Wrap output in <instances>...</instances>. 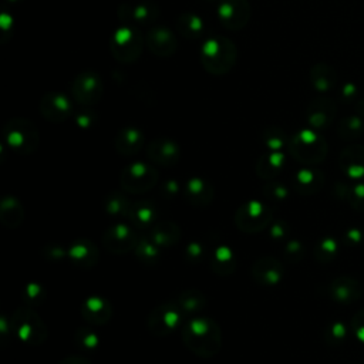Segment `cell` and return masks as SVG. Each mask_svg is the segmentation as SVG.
<instances>
[{
    "label": "cell",
    "mask_w": 364,
    "mask_h": 364,
    "mask_svg": "<svg viewBox=\"0 0 364 364\" xmlns=\"http://www.w3.org/2000/svg\"><path fill=\"white\" fill-rule=\"evenodd\" d=\"M183 313L176 301L162 303L156 306L148 318V327L152 334L165 337L173 333L182 323Z\"/></svg>",
    "instance_id": "ba28073f"
},
{
    "label": "cell",
    "mask_w": 364,
    "mask_h": 364,
    "mask_svg": "<svg viewBox=\"0 0 364 364\" xmlns=\"http://www.w3.org/2000/svg\"><path fill=\"white\" fill-rule=\"evenodd\" d=\"M353 97H357V88H355L354 84L348 82V84H346V85L343 87V90H341V98H343L344 101H350Z\"/></svg>",
    "instance_id": "ee69618b"
},
{
    "label": "cell",
    "mask_w": 364,
    "mask_h": 364,
    "mask_svg": "<svg viewBox=\"0 0 364 364\" xmlns=\"http://www.w3.org/2000/svg\"><path fill=\"white\" fill-rule=\"evenodd\" d=\"M185 346L199 357H213L220 348V330L208 317H193L182 327Z\"/></svg>",
    "instance_id": "6da1fadb"
},
{
    "label": "cell",
    "mask_w": 364,
    "mask_h": 364,
    "mask_svg": "<svg viewBox=\"0 0 364 364\" xmlns=\"http://www.w3.org/2000/svg\"><path fill=\"white\" fill-rule=\"evenodd\" d=\"M145 138L144 134L135 128V127H124L122 129L118 131L115 139H114V146L118 154L131 156L144 146Z\"/></svg>",
    "instance_id": "d6986e66"
},
{
    "label": "cell",
    "mask_w": 364,
    "mask_h": 364,
    "mask_svg": "<svg viewBox=\"0 0 364 364\" xmlns=\"http://www.w3.org/2000/svg\"><path fill=\"white\" fill-rule=\"evenodd\" d=\"M111 314V303L101 296L88 297L81 306V316L87 323L91 324H105L109 320Z\"/></svg>",
    "instance_id": "ac0fdd59"
},
{
    "label": "cell",
    "mask_w": 364,
    "mask_h": 364,
    "mask_svg": "<svg viewBox=\"0 0 364 364\" xmlns=\"http://www.w3.org/2000/svg\"><path fill=\"white\" fill-rule=\"evenodd\" d=\"M148 158L158 165L162 166H172L179 161L181 149L178 144L169 138L161 136L155 138L148 145Z\"/></svg>",
    "instance_id": "2e32d148"
},
{
    "label": "cell",
    "mask_w": 364,
    "mask_h": 364,
    "mask_svg": "<svg viewBox=\"0 0 364 364\" xmlns=\"http://www.w3.org/2000/svg\"><path fill=\"white\" fill-rule=\"evenodd\" d=\"M262 139H263V144H264L269 149H272V151H279V149L283 148L286 144H289L284 131L280 129L279 127H273V125L263 129Z\"/></svg>",
    "instance_id": "e575fe53"
},
{
    "label": "cell",
    "mask_w": 364,
    "mask_h": 364,
    "mask_svg": "<svg viewBox=\"0 0 364 364\" xmlns=\"http://www.w3.org/2000/svg\"><path fill=\"white\" fill-rule=\"evenodd\" d=\"M318 257L320 259H327V257H333V253L336 252L337 246H336V242H333L331 239H326L323 240L320 245H318Z\"/></svg>",
    "instance_id": "60d3db41"
},
{
    "label": "cell",
    "mask_w": 364,
    "mask_h": 364,
    "mask_svg": "<svg viewBox=\"0 0 364 364\" xmlns=\"http://www.w3.org/2000/svg\"><path fill=\"white\" fill-rule=\"evenodd\" d=\"M13 36V16L3 9L0 16V41L7 43Z\"/></svg>",
    "instance_id": "f35d334b"
},
{
    "label": "cell",
    "mask_w": 364,
    "mask_h": 364,
    "mask_svg": "<svg viewBox=\"0 0 364 364\" xmlns=\"http://www.w3.org/2000/svg\"><path fill=\"white\" fill-rule=\"evenodd\" d=\"M23 297L26 299L27 304H40V303H43V299L46 297V291L41 286L31 283L23 290Z\"/></svg>",
    "instance_id": "74e56055"
},
{
    "label": "cell",
    "mask_w": 364,
    "mask_h": 364,
    "mask_svg": "<svg viewBox=\"0 0 364 364\" xmlns=\"http://www.w3.org/2000/svg\"><path fill=\"white\" fill-rule=\"evenodd\" d=\"M236 259L232 250L226 246H219L215 253H213V260H212V267L215 272L219 274H228L235 269Z\"/></svg>",
    "instance_id": "836d02e7"
},
{
    "label": "cell",
    "mask_w": 364,
    "mask_h": 364,
    "mask_svg": "<svg viewBox=\"0 0 364 364\" xmlns=\"http://www.w3.org/2000/svg\"><path fill=\"white\" fill-rule=\"evenodd\" d=\"M340 166L343 172L351 178L364 176V146L353 145L346 148L340 155Z\"/></svg>",
    "instance_id": "44dd1931"
},
{
    "label": "cell",
    "mask_w": 364,
    "mask_h": 364,
    "mask_svg": "<svg viewBox=\"0 0 364 364\" xmlns=\"http://www.w3.org/2000/svg\"><path fill=\"white\" fill-rule=\"evenodd\" d=\"M3 139L18 155L33 154L40 142L37 127L27 118L14 117L3 127Z\"/></svg>",
    "instance_id": "277c9868"
},
{
    "label": "cell",
    "mask_w": 364,
    "mask_h": 364,
    "mask_svg": "<svg viewBox=\"0 0 364 364\" xmlns=\"http://www.w3.org/2000/svg\"><path fill=\"white\" fill-rule=\"evenodd\" d=\"M205 296L198 290H188L179 294L176 304L185 314H195L205 307Z\"/></svg>",
    "instance_id": "1f68e13d"
},
{
    "label": "cell",
    "mask_w": 364,
    "mask_h": 364,
    "mask_svg": "<svg viewBox=\"0 0 364 364\" xmlns=\"http://www.w3.org/2000/svg\"><path fill=\"white\" fill-rule=\"evenodd\" d=\"M144 46L145 37L136 26L122 24L112 33L109 38L111 54L114 60L121 64L135 63L141 57Z\"/></svg>",
    "instance_id": "3957f363"
},
{
    "label": "cell",
    "mask_w": 364,
    "mask_h": 364,
    "mask_svg": "<svg viewBox=\"0 0 364 364\" xmlns=\"http://www.w3.org/2000/svg\"><path fill=\"white\" fill-rule=\"evenodd\" d=\"M175 26H176V31L183 38H188V40H196V38L202 37L203 30H205L202 18L198 14L191 13V11L181 13L176 17Z\"/></svg>",
    "instance_id": "cb8c5ba5"
},
{
    "label": "cell",
    "mask_w": 364,
    "mask_h": 364,
    "mask_svg": "<svg viewBox=\"0 0 364 364\" xmlns=\"http://www.w3.org/2000/svg\"><path fill=\"white\" fill-rule=\"evenodd\" d=\"M158 255H159V246L154 243L151 239H145L136 245V256L146 263L156 260Z\"/></svg>",
    "instance_id": "8d00e7d4"
},
{
    "label": "cell",
    "mask_w": 364,
    "mask_h": 364,
    "mask_svg": "<svg viewBox=\"0 0 364 364\" xmlns=\"http://www.w3.org/2000/svg\"><path fill=\"white\" fill-rule=\"evenodd\" d=\"M1 223L7 228H16L21 223L23 208L16 198H4L0 206Z\"/></svg>",
    "instance_id": "4316f807"
},
{
    "label": "cell",
    "mask_w": 364,
    "mask_h": 364,
    "mask_svg": "<svg viewBox=\"0 0 364 364\" xmlns=\"http://www.w3.org/2000/svg\"><path fill=\"white\" fill-rule=\"evenodd\" d=\"M351 203L354 205L355 200L358 202L357 208L358 209H364V185H358V186H354L353 189V196H351Z\"/></svg>",
    "instance_id": "7bdbcfd3"
},
{
    "label": "cell",
    "mask_w": 364,
    "mask_h": 364,
    "mask_svg": "<svg viewBox=\"0 0 364 364\" xmlns=\"http://www.w3.org/2000/svg\"><path fill=\"white\" fill-rule=\"evenodd\" d=\"M289 152L301 164L313 165L324 159L327 144L321 135L313 129H301L289 139Z\"/></svg>",
    "instance_id": "5b68a950"
},
{
    "label": "cell",
    "mask_w": 364,
    "mask_h": 364,
    "mask_svg": "<svg viewBox=\"0 0 364 364\" xmlns=\"http://www.w3.org/2000/svg\"><path fill=\"white\" fill-rule=\"evenodd\" d=\"M272 219V210L259 200L245 203L235 216L236 225L240 230L255 233L263 229Z\"/></svg>",
    "instance_id": "8fae6325"
},
{
    "label": "cell",
    "mask_w": 364,
    "mask_h": 364,
    "mask_svg": "<svg viewBox=\"0 0 364 364\" xmlns=\"http://www.w3.org/2000/svg\"><path fill=\"white\" fill-rule=\"evenodd\" d=\"M237 60V47L225 36H212L200 47V63L212 75L228 74Z\"/></svg>",
    "instance_id": "7a4b0ae2"
},
{
    "label": "cell",
    "mask_w": 364,
    "mask_h": 364,
    "mask_svg": "<svg viewBox=\"0 0 364 364\" xmlns=\"http://www.w3.org/2000/svg\"><path fill=\"white\" fill-rule=\"evenodd\" d=\"M11 330L21 343L28 346H38L46 338V326L37 313L28 307L17 309L11 316Z\"/></svg>",
    "instance_id": "8992f818"
},
{
    "label": "cell",
    "mask_w": 364,
    "mask_h": 364,
    "mask_svg": "<svg viewBox=\"0 0 364 364\" xmlns=\"http://www.w3.org/2000/svg\"><path fill=\"white\" fill-rule=\"evenodd\" d=\"M336 111H337V107L331 98H327V97L316 98L307 107V112H306L307 122L314 129L327 128L333 122Z\"/></svg>",
    "instance_id": "e0dca14e"
},
{
    "label": "cell",
    "mask_w": 364,
    "mask_h": 364,
    "mask_svg": "<svg viewBox=\"0 0 364 364\" xmlns=\"http://www.w3.org/2000/svg\"><path fill=\"white\" fill-rule=\"evenodd\" d=\"M105 209L109 215H128L129 213V205L127 199L118 193H112L107 198Z\"/></svg>",
    "instance_id": "d590c367"
},
{
    "label": "cell",
    "mask_w": 364,
    "mask_h": 364,
    "mask_svg": "<svg viewBox=\"0 0 364 364\" xmlns=\"http://www.w3.org/2000/svg\"><path fill=\"white\" fill-rule=\"evenodd\" d=\"M179 237V229L173 223H158L154 230L151 232V240L161 246H171L173 245Z\"/></svg>",
    "instance_id": "f546056e"
},
{
    "label": "cell",
    "mask_w": 364,
    "mask_h": 364,
    "mask_svg": "<svg viewBox=\"0 0 364 364\" xmlns=\"http://www.w3.org/2000/svg\"><path fill=\"white\" fill-rule=\"evenodd\" d=\"M118 20L129 26H148L159 17V9L154 1L145 0L138 3H122L117 11Z\"/></svg>",
    "instance_id": "7c38bea8"
},
{
    "label": "cell",
    "mask_w": 364,
    "mask_h": 364,
    "mask_svg": "<svg viewBox=\"0 0 364 364\" xmlns=\"http://www.w3.org/2000/svg\"><path fill=\"white\" fill-rule=\"evenodd\" d=\"M337 132L343 139H355L363 135L364 132V124L360 115H348L344 117L337 127Z\"/></svg>",
    "instance_id": "d6a6232c"
},
{
    "label": "cell",
    "mask_w": 364,
    "mask_h": 364,
    "mask_svg": "<svg viewBox=\"0 0 364 364\" xmlns=\"http://www.w3.org/2000/svg\"><path fill=\"white\" fill-rule=\"evenodd\" d=\"M9 1H11V3H21V1H24V0H9Z\"/></svg>",
    "instance_id": "c3c4849f"
},
{
    "label": "cell",
    "mask_w": 364,
    "mask_h": 364,
    "mask_svg": "<svg viewBox=\"0 0 364 364\" xmlns=\"http://www.w3.org/2000/svg\"><path fill=\"white\" fill-rule=\"evenodd\" d=\"M77 124L80 127H90L92 125V112H81L80 115H77Z\"/></svg>",
    "instance_id": "f6af8a7d"
},
{
    "label": "cell",
    "mask_w": 364,
    "mask_h": 364,
    "mask_svg": "<svg viewBox=\"0 0 364 364\" xmlns=\"http://www.w3.org/2000/svg\"><path fill=\"white\" fill-rule=\"evenodd\" d=\"M253 277L262 284H274L282 279V264L273 257L259 259L253 266Z\"/></svg>",
    "instance_id": "603a6c76"
},
{
    "label": "cell",
    "mask_w": 364,
    "mask_h": 364,
    "mask_svg": "<svg viewBox=\"0 0 364 364\" xmlns=\"http://www.w3.org/2000/svg\"><path fill=\"white\" fill-rule=\"evenodd\" d=\"M272 189V196L276 199V200H282L284 196H286V189L284 186L282 185H270L267 186Z\"/></svg>",
    "instance_id": "bcb514c9"
},
{
    "label": "cell",
    "mask_w": 364,
    "mask_h": 364,
    "mask_svg": "<svg viewBox=\"0 0 364 364\" xmlns=\"http://www.w3.org/2000/svg\"><path fill=\"white\" fill-rule=\"evenodd\" d=\"M353 328L357 336V338L364 341V310L357 313L353 318Z\"/></svg>",
    "instance_id": "b9f144b4"
},
{
    "label": "cell",
    "mask_w": 364,
    "mask_h": 364,
    "mask_svg": "<svg viewBox=\"0 0 364 364\" xmlns=\"http://www.w3.org/2000/svg\"><path fill=\"white\" fill-rule=\"evenodd\" d=\"M310 82L313 88L318 92H328L337 85V73L336 70L324 63H318L310 68L309 73Z\"/></svg>",
    "instance_id": "7402d4cb"
},
{
    "label": "cell",
    "mask_w": 364,
    "mask_h": 364,
    "mask_svg": "<svg viewBox=\"0 0 364 364\" xmlns=\"http://www.w3.org/2000/svg\"><path fill=\"white\" fill-rule=\"evenodd\" d=\"M104 94V82L94 70H84L71 82V95L81 105L97 104Z\"/></svg>",
    "instance_id": "52a82bcc"
},
{
    "label": "cell",
    "mask_w": 364,
    "mask_h": 364,
    "mask_svg": "<svg viewBox=\"0 0 364 364\" xmlns=\"http://www.w3.org/2000/svg\"><path fill=\"white\" fill-rule=\"evenodd\" d=\"M183 195L185 198L193 203V205H206L210 202L212 196H213V189L212 186L205 182L203 179H199V178H192L186 185H185V189H183Z\"/></svg>",
    "instance_id": "d4e9b609"
},
{
    "label": "cell",
    "mask_w": 364,
    "mask_h": 364,
    "mask_svg": "<svg viewBox=\"0 0 364 364\" xmlns=\"http://www.w3.org/2000/svg\"><path fill=\"white\" fill-rule=\"evenodd\" d=\"M158 179L156 171L144 164L135 162L128 165L121 175V186L131 193H142L151 189Z\"/></svg>",
    "instance_id": "9c48e42d"
},
{
    "label": "cell",
    "mask_w": 364,
    "mask_h": 364,
    "mask_svg": "<svg viewBox=\"0 0 364 364\" xmlns=\"http://www.w3.org/2000/svg\"><path fill=\"white\" fill-rule=\"evenodd\" d=\"M75 340L78 344H81L84 348H95L100 343L97 334L91 331L90 328H81L77 331Z\"/></svg>",
    "instance_id": "ab89813d"
},
{
    "label": "cell",
    "mask_w": 364,
    "mask_h": 364,
    "mask_svg": "<svg viewBox=\"0 0 364 364\" xmlns=\"http://www.w3.org/2000/svg\"><path fill=\"white\" fill-rule=\"evenodd\" d=\"M284 162H286V158L282 152L272 151L270 154L260 156L256 165V172L260 178H264V179L273 178L282 171V168L284 166Z\"/></svg>",
    "instance_id": "484cf974"
},
{
    "label": "cell",
    "mask_w": 364,
    "mask_h": 364,
    "mask_svg": "<svg viewBox=\"0 0 364 364\" xmlns=\"http://www.w3.org/2000/svg\"><path fill=\"white\" fill-rule=\"evenodd\" d=\"M102 243L111 253H125L132 247H136V235L124 223H117L105 230Z\"/></svg>",
    "instance_id": "9a60e30c"
},
{
    "label": "cell",
    "mask_w": 364,
    "mask_h": 364,
    "mask_svg": "<svg viewBox=\"0 0 364 364\" xmlns=\"http://www.w3.org/2000/svg\"><path fill=\"white\" fill-rule=\"evenodd\" d=\"M252 7L247 0H220L218 6L219 23L230 31L242 30L250 20Z\"/></svg>",
    "instance_id": "30bf717a"
},
{
    "label": "cell",
    "mask_w": 364,
    "mask_h": 364,
    "mask_svg": "<svg viewBox=\"0 0 364 364\" xmlns=\"http://www.w3.org/2000/svg\"><path fill=\"white\" fill-rule=\"evenodd\" d=\"M60 364H92L90 360L84 358V357H78V355H71L64 358Z\"/></svg>",
    "instance_id": "7dc6e473"
},
{
    "label": "cell",
    "mask_w": 364,
    "mask_h": 364,
    "mask_svg": "<svg viewBox=\"0 0 364 364\" xmlns=\"http://www.w3.org/2000/svg\"><path fill=\"white\" fill-rule=\"evenodd\" d=\"M129 219L139 228H145L155 222L156 209L149 202H139L129 209Z\"/></svg>",
    "instance_id": "4dcf8cb0"
},
{
    "label": "cell",
    "mask_w": 364,
    "mask_h": 364,
    "mask_svg": "<svg viewBox=\"0 0 364 364\" xmlns=\"http://www.w3.org/2000/svg\"><path fill=\"white\" fill-rule=\"evenodd\" d=\"M323 182V175L316 169H301L297 172L294 185L301 193H313L320 189Z\"/></svg>",
    "instance_id": "83f0119b"
},
{
    "label": "cell",
    "mask_w": 364,
    "mask_h": 364,
    "mask_svg": "<svg viewBox=\"0 0 364 364\" xmlns=\"http://www.w3.org/2000/svg\"><path fill=\"white\" fill-rule=\"evenodd\" d=\"M38 109L44 119L58 124L64 122L71 115L73 105L65 94L60 91H50L41 97Z\"/></svg>",
    "instance_id": "4fadbf2b"
},
{
    "label": "cell",
    "mask_w": 364,
    "mask_h": 364,
    "mask_svg": "<svg viewBox=\"0 0 364 364\" xmlns=\"http://www.w3.org/2000/svg\"><path fill=\"white\" fill-rule=\"evenodd\" d=\"M148 50L156 57H172L178 48V40L175 34L165 26H154L148 30L145 37Z\"/></svg>",
    "instance_id": "5bb4252c"
},
{
    "label": "cell",
    "mask_w": 364,
    "mask_h": 364,
    "mask_svg": "<svg viewBox=\"0 0 364 364\" xmlns=\"http://www.w3.org/2000/svg\"><path fill=\"white\" fill-rule=\"evenodd\" d=\"M360 287L358 283L351 280V279H338L333 283L331 293L334 299L343 301V303H350L354 299L360 296Z\"/></svg>",
    "instance_id": "f1b7e54d"
},
{
    "label": "cell",
    "mask_w": 364,
    "mask_h": 364,
    "mask_svg": "<svg viewBox=\"0 0 364 364\" xmlns=\"http://www.w3.org/2000/svg\"><path fill=\"white\" fill-rule=\"evenodd\" d=\"M68 259L78 267H92L98 260V250L92 242L80 239L67 249Z\"/></svg>",
    "instance_id": "ffe728a7"
}]
</instances>
